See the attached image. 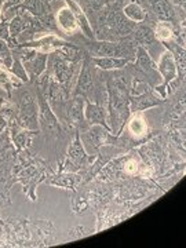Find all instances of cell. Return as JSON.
<instances>
[{"label":"cell","mask_w":186,"mask_h":248,"mask_svg":"<svg viewBox=\"0 0 186 248\" xmlns=\"http://www.w3.org/2000/svg\"><path fill=\"white\" fill-rule=\"evenodd\" d=\"M172 3H174L175 6H181V7L185 6V0H172Z\"/></svg>","instance_id":"cell-27"},{"label":"cell","mask_w":186,"mask_h":248,"mask_svg":"<svg viewBox=\"0 0 186 248\" xmlns=\"http://www.w3.org/2000/svg\"><path fill=\"white\" fill-rule=\"evenodd\" d=\"M57 24L61 27L62 31H65L66 33H73L78 29V22L76 18L73 16L72 10L69 7L61 9L57 13Z\"/></svg>","instance_id":"cell-6"},{"label":"cell","mask_w":186,"mask_h":248,"mask_svg":"<svg viewBox=\"0 0 186 248\" xmlns=\"http://www.w3.org/2000/svg\"><path fill=\"white\" fill-rule=\"evenodd\" d=\"M24 66L27 69L28 75H31L32 78H37L45 72L46 66H47V55L46 54H36L32 60L24 62Z\"/></svg>","instance_id":"cell-8"},{"label":"cell","mask_w":186,"mask_h":248,"mask_svg":"<svg viewBox=\"0 0 186 248\" xmlns=\"http://www.w3.org/2000/svg\"><path fill=\"white\" fill-rule=\"evenodd\" d=\"M0 84L4 86V87L10 84V78L3 71H0Z\"/></svg>","instance_id":"cell-24"},{"label":"cell","mask_w":186,"mask_h":248,"mask_svg":"<svg viewBox=\"0 0 186 248\" xmlns=\"http://www.w3.org/2000/svg\"><path fill=\"white\" fill-rule=\"evenodd\" d=\"M69 156H71V159L76 164H80L81 161H84V159H86V152L83 149V146H81L79 140H76V141L73 142V145H72L71 149H69Z\"/></svg>","instance_id":"cell-18"},{"label":"cell","mask_w":186,"mask_h":248,"mask_svg":"<svg viewBox=\"0 0 186 248\" xmlns=\"http://www.w3.org/2000/svg\"><path fill=\"white\" fill-rule=\"evenodd\" d=\"M0 17H1V10H0Z\"/></svg>","instance_id":"cell-29"},{"label":"cell","mask_w":186,"mask_h":248,"mask_svg":"<svg viewBox=\"0 0 186 248\" xmlns=\"http://www.w3.org/2000/svg\"><path fill=\"white\" fill-rule=\"evenodd\" d=\"M156 68H157V71L160 72V75L163 78V83L157 87V91H161L164 87H169L170 84L178 78L177 63H175V60H174V55L170 50H166L164 53L160 55Z\"/></svg>","instance_id":"cell-2"},{"label":"cell","mask_w":186,"mask_h":248,"mask_svg":"<svg viewBox=\"0 0 186 248\" xmlns=\"http://www.w3.org/2000/svg\"><path fill=\"white\" fill-rule=\"evenodd\" d=\"M155 36H157L159 39L164 40V42H169L170 39L172 37V32H171V29L169 28V25L160 24V25H157V29H156Z\"/></svg>","instance_id":"cell-22"},{"label":"cell","mask_w":186,"mask_h":248,"mask_svg":"<svg viewBox=\"0 0 186 248\" xmlns=\"http://www.w3.org/2000/svg\"><path fill=\"white\" fill-rule=\"evenodd\" d=\"M0 58H1V62H4V65L7 68H11V65H13L11 50H10L9 45L6 43V40H3V39H0Z\"/></svg>","instance_id":"cell-20"},{"label":"cell","mask_w":186,"mask_h":248,"mask_svg":"<svg viewBox=\"0 0 186 248\" xmlns=\"http://www.w3.org/2000/svg\"><path fill=\"white\" fill-rule=\"evenodd\" d=\"M11 72L17 76L18 79L22 80V81H28L29 80V75H28L27 69H25V66H24V63L21 62L19 58H17L16 55L13 57V65H11Z\"/></svg>","instance_id":"cell-17"},{"label":"cell","mask_w":186,"mask_h":248,"mask_svg":"<svg viewBox=\"0 0 186 248\" xmlns=\"http://www.w3.org/2000/svg\"><path fill=\"white\" fill-rule=\"evenodd\" d=\"M135 37L143 46L152 45L155 42V33H153V31H152L151 28L146 27V25L140 27L135 31Z\"/></svg>","instance_id":"cell-15"},{"label":"cell","mask_w":186,"mask_h":248,"mask_svg":"<svg viewBox=\"0 0 186 248\" xmlns=\"http://www.w3.org/2000/svg\"><path fill=\"white\" fill-rule=\"evenodd\" d=\"M137 66L141 68L143 72H151L153 69H157L155 62L152 61L151 55L146 51V48L142 46L138 47V50H137Z\"/></svg>","instance_id":"cell-14"},{"label":"cell","mask_w":186,"mask_h":248,"mask_svg":"<svg viewBox=\"0 0 186 248\" xmlns=\"http://www.w3.org/2000/svg\"><path fill=\"white\" fill-rule=\"evenodd\" d=\"M130 131L134 135H142L146 131V127H145V120L141 117H134L133 120L130 122Z\"/></svg>","instance_id":"cell-21"},{"label":"cell","mask_w":186,"mask_h":248,"mask_svg":"<svg viewBox=\"0 0 186 248\" xmlns=\"http://www.w3.org/2000/svg\"><path fill=\"white\" fill-rule=\"evenodd\" d=\"M108 138V131L104 128V125L101 124H93L89 130V141L90 143L98 148L99 145H102L104 142L107 141Z\"/></svg>","instance_id":"cell-13"},{"label":"cell","mask_w":186,"mask_h":248,"mask_svg":"<svg viewBox=\"0 0 186 248\" xmlns=\"http://www.w3.org/2000/svg\"><path fill=\"white\" fill-rule=\"evenodd\" d=\"M21 7L28 10L32 16H36V17H43L48 11V6L46 0H25L21 4Z\"/></svg>","instance_id":"cell-11"},{"label":"cell","mask_w":186,"mask_h":248,"mask_svg":"<svg viewBox=\"0 0 186 248\" xmlns=\"http://www.w3.org/2000/svg\"><path fill=\"white\" fill-rule=\"evenodd\" d=\"M91 50L94 57H117V58H127L128 50L122 43H112V42H97L93 43ZM128 60V58H127Z\"/></svg>","instance_id":"cell-3"},{"label":"cell","mask_w":186,"mask_h":248,"mask_svg":"<svg viewBox=\"0 0 186 248\" xmlns=\"http://www.w3.org/2000/svg\"><path fill=\"white\" fill-rule=\"evenodd\" d=\"M152 7L156 16L163 21H170L174 18V9L169 0H151Z\"/></svg>","instance_id":"cell-10"},{"label":"cell","mask_w":186,"mask_h":248,"mask_svg":"<svg viewBox=\"0 0 186 248\" xmlns=\"http://www.w3.org/2000/svg\"><path fill=\"white\" fill-rule=\"evenodd\" d=\"M0 39L3 40H7L10 39V29H9V22H0Z\"/></svg>","instance_id":"cell-23"},{"label":"cell","mask_w":186,"mask_h":248,"mask_svg":"<svg viewBox=\"0 0 186 248\" xmlns=\"http://www.w3.org/2000/svg\"><path fill=\"white\" fill-rule=\"evenodd\" d=\"M84 119H87L93 124L105 125V122H107V112H105V109L101 107V105L86 102V107H84Z\"/></svg>","instance_id":"cell-7"},{"label":"cell","mask_w":186,"mask_h":248,"mask_svg":"<svg viewBox=\"0 0 186 248\" xmlns=\"http://www.w3.org/2000/svg\"><path fill=\"white\" fill-rule=\"evenodd\" d=\"M91 86H93L91 75H90V71H87V63H84V68H83L79 78V86H78L79 93H81V94L89 93V90H91Z\"/></svg>","instance_id":"cell-16"},{"label":"cell","mask_w":186,"mask_h":248,"mask_svg":"<svg viewBox=\"0 0 186 248\" xmlns=\"http://www.w3.org/2000/svg\"><path fill=\"white\" fill-rule=\"evenodd\" d=\"M91 61L102 71H117L128 63L127 58H117V57H93Z\"/></svg>","instance_id":"cell-4"},{"label":"cell","mask_w":186,"mask_h":248,"mask_svg":"<svg viewBox=\"0 0 186 248\" xmlns=\"http://www.w3.org/2000/svg\"><path fill=\"white\" fill-rule=\"evenodd\" d=\"M83 99L81 98H76L75 99V102L72 104L71 110H69V115L73 120H76V122H80L83 117H84V108H83Z\"/></svg>","instance_id":"cell-19"},{"label":"cell","mask_w":186,"mask_h":248,"mask_svg":"<svg viewBox=\"0 0 186 248\" xmlns=\"http://www.w3.org/2000/svg\"><path fill=\"white\" fill-rule=\"evenodd\" d=\"M66 3H68L69 9L72 10L73 16H75V18H76L78 27L83 31V33H84V35L89 36V37H91V39H94V32H93V29H91V27H90L89 18L86 17L84 11L80 9L79 4H78V3H75L73 0H66Z\"/></svg>","instance_id":"cell-5"},{"label":"cell","mask_w":186,"mask_h":248,"mask_svg":"<svg viewBox=\"0 0 186 248\" xmlns=\"http://www.w3.org/2000/svg\"><path fill=\"white\" fill-rule=\"evenodd\" d=\"M90 3L93 4V7L98 9V7H102L104 4H107L108 0H90Z\"/></svg>","instance_id":"cell-26"},{"label":"cell","mask_w":186,"mask_h":248,"mask_svg":"<svg viewBox=\"0 0 186 248\" xmlns=\"http://www.w3.org/2000/svg\"><path fill=\"white\" fill-rule=\"evenodd\" d=\"M25 0H6V3H4V9L6 7H13V6H19V4H22Z\"/></svg>","instance_id":"cell-25"},{"label":"cell","mask_w":186,"mask_h":248,"mask_svg":"<svg viewBox=\"0 0 186 248\" xmlns=\"http://www.w3.org/2000/svg\"><path fill=\"white\" fill-rule=\"evenodd\" d=\"M123 14L128 21H133V22H142L145 19V17H146L145 10L142 9L138 3H134V1L124 6Z\"/></svg>","instance_id":"cell-12"},{"label":"cell","mask_w":186,"mask_h":248,"mask_svg":"<svg viewBox=\"0 0 186 248\" xmlns=\"http://www.w3.org/2000/svg\"><path fill=\"white\" fill-rule=\"evenodd\" d=\"M19 122L22 127L28 130H37L39 122H37V108L35 104V98L31 93H24L21 95V116Z\"/></svg>","instance_id":"cell-1"},{"label":"cell","mask_w":186,"mask_h":248,"mask_svg":"<svg viewBox=\"0 0 186 248\" xmlns=\"http://www.w3.org/2000/svg\"><path fill=\"white\" fill-rule=\"evenodd\" d=\"M4 3H6V0H0V7L4 6Z\"/></svg>","instance_id":"cell-28"},{"label":"cell","mask_w":186,"mask_h":248,"mask_svg":"<svg viewBox=\"0 0 186 248\" xmlns=\"http://www.w3.org/2000/svg\"><path fill=\"white\" fill-rule=\"evenodd\" d=\"M130 102H131V110L133 112H140V110L148 109V108L155 107L159 104V101L155 97H152L149 93H143L141 95H134Z\"/></svg>","instance_id":"cell-9"}]
</instances>
